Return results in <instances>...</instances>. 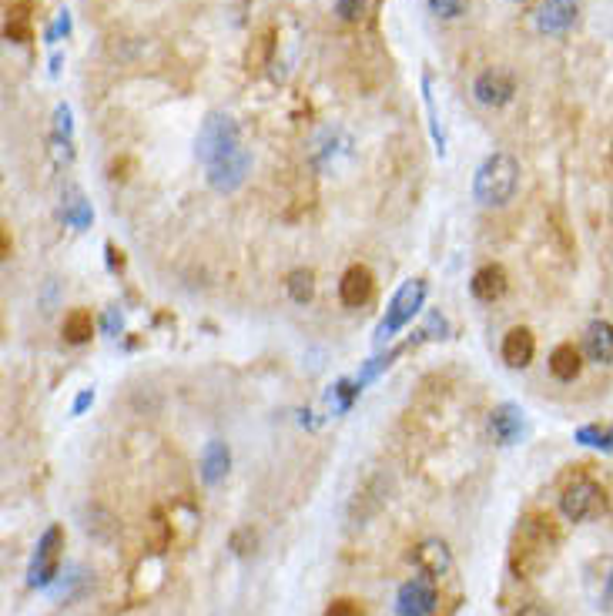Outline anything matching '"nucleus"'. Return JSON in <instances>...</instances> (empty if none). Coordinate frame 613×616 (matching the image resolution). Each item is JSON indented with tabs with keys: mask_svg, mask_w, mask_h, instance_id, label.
I'll list each match as a JSON object with an SVG mask.
<instances>
[{
	"mask_svg": "<svg viewBox=\"0 0 613 616\" xmlns=\"http://www.w3.org/2000/svg\"><path fill=\"white\" fill-rule=\"evenodd\" d=\"M557 550H560V533L553 526L550 516H523V523L516 526L513 533V550H510V566L516 576H540L547 566L557 560Z\"/></svg>",
	"mask_w": 613,
	"mask_h": 616,
	"instance_id": "obj_1",
	"label": "nucleus"
},
{
	"mask_svg": "<svg viewBox=\"0 0 613 616\" xmlns=\"http://www.w3.org/2000/svg\"><path fill=\"white\" fill-rule=\"evenodd\" d=\"M516 185H520V165H516V158L506 151H493L480 165V171H476L473 195L486 208H503L513 201Z\"/></svg>",
	"mask_w": 613,
	"mask_h": 616,
	"instance_id": "obj_2",
	"label": "nucleus"
},
{
	"mask_svg": "<svg viewBox=\"0 0 613 616\" xmlns=\"http://www.w3.org/2000/svg\"><path fill=\"white\" fill-rule=\"evenodd\" d=\"M610 499L607 489H603L597 479L590 476H577L563 486L560 493V513L570 519V523H593V519L607 516Z\"/></svg>",
	"mask_w": 613,
	"mask_h": 616,
	"instance_id": "obj_3",
	"label": "nucleus"
},
{
	"mask_svg": "<svg viewBox=\"0 0 613 616\" xmlns=\"http://www.w3.org/2000/svg\"><path fill=\"white\" fill-rule=\"evenodd\" d=\"M242 138H238V124L222 111H212L205 121H201V131L195 138V158L201 165H215L218 158H225L228 151H235Z\"/></svg>",
	"mask_w": 613,
	"mask_h": 616,
	"instance_id": "obj_4",
	"label": "nucleus"
},
{
	"mask_svg": "<svg viewBox=\"0 0 613 616\" xmlns=\"http://www.w3.org/2000/svg\"><path fill=\"white\" fill-rule=\"evenodd\" d=\"M61 556H64V529L61 526H47L41 543L31 556V566H27V583L34 590H44L57 580V570H61Z\"/></svg>",
	"mask_w": 613,
	"mask_h": 616,
	"instance_id": "obj_5",
	"label": "nucleus"
},
{
	"mask_svg": "<svg viewBox=\"0 0 613 616\" xmlns=\"http://www.w3.org/2000/svg\"><path fill=\"white\" fill-rule=\"evenodd\" d=\"M423 298H426V282L423 278H409V282L396 292V298H392L386 319L379 322L376 342H389L399 329H406V325L413 322V315L423 308Z\"/></svg>",
	"mask_w": 613,
	"mask_h": 616,
	"instance_id": "obj_6",
	"label": "nucleus"
},
{
	"mask_svg": "<svg viewBox=\"0 0 613 616\" xmlns=\"http://www.w3.org/2000/svg\"><path fill=\"white\" fill-rule=\"evenodd\" d=\"M583 590L600 613H613V553L593 556L583 566Z\"/></svg>",
	"mask_w": 613,
	"mask_h": 616,
	"instance_id": "obj_7",
	"label": "nucleus"
},
{
	"mask_svg": "<svg viewBox=\"0 0 613 616\" xmlns=\"http://www.w3.org/2000/svg\"><path fill=\"white\" fill-rule=\"evenodd\" d=\"M248 168H252V154L238 144L235 151H228L225 158H218L215 165H208V185H212L215 191H222V195H232V191L245 185Z\"/></svg>",
	"mask_w": 613,
	"mask_h": 616,
	"instance_id": "obj_8",
	"label": "nucleus"
},
{
	"mask_svg": "<svg viewBox=\"0 0 613 616\" xmlns=\"http://www.w3.org/2000/svg\"><path fill=\"white\" fill-rule=\"evenodd\" d=\"M436 610V583L433 576H413L399 586L396 593V613L399 616H433Z\"/></svg>",
	"mask_w": 613,
	"mask_h": 616,
	"instance_id": "obj_9",
	"label": "nucleus"
},
{
	"mask_svg": "<svg viewBox=\"0 0 613 616\" xmlns=\"http://www.w3.org/2000/svg\"><path fill=\"white\" fill-rule=\"evenodd\" d=\"M516 94V81L510 71H500V67H490L473 81V98L483 104V108H503L510 104Z\"/></svg>",
	"mask_w": 613,
	"mask_h": 616,
	"instance_id": "obj_10",
	"label": "nucleus"
},
{
	"mask_svg": "<svg viewBox=\"0 0 613 616\" xmlns=\"http://www.w3.org/2000/svg\"><path fill=\"white\" fill-rule=\"evenodd\" d=\"M573 21H577V0H543L533 17L540 34H563L570 31Z\"/></svg>",
	"mask_w": 613,
	"mask_h": 616,
	"instance_id": "obj_11",
	"label": "nucleus"
},
{
	"mask_svg": "<svg viewBox=\"0 0 613 616\" xmlns=\"http://www.w3.org/2000/svg\"><path fill=\"white\" fill-rule=\"evenodd\" d=\"M372 292H376V278H372V272L366 265H352L346 275H342L339 282V298L342 305L349 308H362L372 298Z\"/></svg>",
	"mask_w": 613,
	"mask_h": 616,
	"instance_id": "obj_12",
	"label": "nucleus"
},
{
	"mask_svg": "<svg viewBox=\"0 0 613 616\" xmlns=\"http://www.w3.org/2000/svg\"><path fill=\"white\" fill-rule=\"evenodd\" d=\"M503 362L510 365V369H526V365L533 362V355H536V339H533V332L526 329V325H516V329H510L503 335Z\"/></svg>",
	"mask_w": 613,
	"mask_h": 616,
	"instance_id": "obj_13",
	"label": "nucleus"
},
{
	"mask_svg": "<svg viewBox=\"0 0 613 616\" xmlns=\"http://www.w3.org/2000/svg\"><path fill=\"white\" fill-rule=\"evenodd\" d=\"M413 560H416L419 570H423L426 576H433V580H439V576H446L449 570H453V553H449V546L443 543V539H423V543L416 546Z\"/></svg>",
	"mask_w": 613,
	"mask_h": 616,
	"instance_id": "obj_14",
	"label": "nucleus"
},
{
	"mask_svg": "<svg viewBox=\"0 0 613 616\" xmlns=\"http://www.w3.org/2000/svg\"><path fill=\"white\" fill-rule=\"evenodd\" d=\"M583 355L597 365H610L613 362V325L610 322H590L587 332H583Z\"/></svg>",
	"mask_w": 613,
	"mask_h": 616,
	"instance_id": "obj_15",
	"label": "nucleus"
},
{
	"mask_svg": "<svg viewBox=\"0 0 613 616\" xmlns=\"http://www.w3.org/2000/svg\"><path fill=\"white\" fill-rule=\"evenodd\" d=\"M490 432L493 439L500 442V446H513V442H520L523 436V409L520 406H496L493 416H490Z\"/></svg>",
	"mask_w": 613,
	"mask_h": 616,
	"instance_id": "obj_16",
	"label": "nucleus"
},
{
	"mask_svg": "<svg viewBox=\"0 0 613 616\" xmlns=\"http://www.w3.org/2000/svg\"><path fill=\"white\" fill-rule=\"evenodd\" d=\"M469 288H473V295L480 298V302H496V298H503L506 295V272H503V265H483L480 272L473 275Z\"/></svg>",
	"mask_w": 613,
	"mask_h": 616,
	"instance_id": "obj_17",
	"label": "nucleus"
},
{
	"mask_svg": "<svg viewBox=\"0 0 613 616\" xmlns=\"http://www.w3.org/2000/svg\"><path fill=\"white\" fill-rule=\"evenodd\" d=\"M580 369H583V352H580L573 342H563V345H557V349L550 352V372H553V379L573 382V379L580 375Z\"/></svg>",
	"mask_w": 613,
	"mask_h": 616,
	"instance_id": "obj_18",
	"label": "nucleus"
},
{
	"mask_svg": "<svg viewBox=\"0 0 613 616\" xmlns=\"http://www.w3.org/2000/svg\"><path fill=\"white\" fill-rule=\"evenodd\" d=\"M228 466H232V452H228L225 442H208L205 452H201V476H205V483H222L228 476Z\"/></svg>",
	"mask_w": 613,
	"mask_h": 616,
	"instance_id": "obj_19",
	"label": "nucleus"
},
{
	"mask_svg": "<svg viewBox=\"0 0 613 616\" xmlns=\"http://www.w3.org/2000/svg\"><path fill=\"white\" fill-rule=\"evenodd\" d=\"M61 335H64V342H71V345L91 342V335H94V319H91L88 308H74V312L67 315L64 325H61Z\"/></svg>",
	"mask_w": 613,
	"mask_h": 616,
	"instance_id": "obj_20",
	"label": "nucleus"
},
{
	"mask_svg": "<svg viewBox=\"0 0 613 616\" xmlns=\"http://www.w3.org/2000/svg\"><path fill=\"white\" fill-rule=\"evenodd\" d=\"M577 442H580V446L600 449V452H613V426H600V422L580 426L577 429Z\"/></svg>",
	"mask_w": 613,
	"mask_h": 616,
	"instance_id": "obj_21",
	"label": "nucleus"
},
{
	"mask_svg": "<svg viewBox=\"0 0 613 616\" xmlns=\"http://www.w3.org/2000/svg\"><path fill=\"white\" fill-rule=\"evenodd\" d=\"M289 295H292V302H312V295H315V275L309 272V268H295V272L289 275Z\"/></svg>",
	"mask_w": 613,
	"mask_h": 616,
	"instance_id": "obj_22",
	"label": "nucleus"
},
{
	"mask_svg": "<svg viewBox=\"0 0 613 616\" xmlns=\"http://www.w3.org/2000/svg\"><path fill=\"white\" fill-rule=\"evenodd\" d=\"M429 11H433L436 17H443V21H456V17L466 14L469 0H426Z\"/></svg>",
	"mask_w": 613,
	"mask_h": 616,
	"instance_id": "obj_23",
	"label": "nucleus"
},
{
	"mask_svg": "<svg viewBox=\"0 0 613 616\" xmlns=\"http://www.w3.org/2000/svg\"><path fill=\"white\" fill-rule=\"evenodd\" d=\"M369 11V0H335V14L342 17V21H359L362 14Z\"/></svg>",
	"mask_w": 613,
	"mask_h": 616,
	"instance_id": "obj_24",
	"label": "nucleus"
},
{
	"mask_svg": "<svg viewBox=\"0 0 613 616\" xmlns=\"http://www.w3.org/2000/svg\"><path fill=\"white\" fill-rule=\"evenodd\" d=\"M64 218L71 221V225H78V228H84L91 221V211H88V205H84V201L74 195L71 201H67V208H64Z\"/></svg>",
	"mask_w": 613,
	"mask_h": 616,
	"instance_id": "obj_25",
	"label": "nucleus"
},
{
	"mask_svg": "<svg viewBox=\"0 0 613 616\" xmlns=\"http://www.w3.org/2000/svg\"><path fill=\"white\" fill-rule=\"evenodd\" d=\"M322 616H362V606L356 600H349V596H342V600H332L325 606Z\"/></svg>",
	"mask_w": 613,
	"mask_h": 616,
	"instance_id": "obj_26",
	"label": "nucleus"
},
{
	"mask_svg": "<svg viewBox=\"0 0 613 616\" xmlns=\"http://www.w3.org/2000/svg\"><path fill=\"white\" fill-rule=\"evenodd\" d=\"M7 37H11V41H17V44H27V41H31V27H27V21H21V17H17V21L7 24Z\"/></svg>",
	"mask_w": 613,
	"mask_h": 616,
	"instance_id": "obj_27",
	"label": "nucleus"
},
{
	"mask_svg": "<svg viewBox=\"0 0 613 616\" xmlns=\"http://www.w3.org/2000/svg\"><path fill=\"white\" fill-rule=\"evenodd\" d=\"M516 616H550V610L547 606H540V603H526Z\"/></svg>",
	"mask_w": 613,
	"mask_h": 616,
	"instance_id": "obj_28",
	"label": "nucleus"
},
{
	"mask_svg": "<svg viewBox=\"0 0 613 616\" xmlns=\"http://www.w3.org/2000/svg\"><path fill=\"white\" fill-rule=\"evenodd\" d=\"M91 402H94V392H91V389H88V392H81V396H78V402H74V416H78V412H84V409H88Z\"/></svg>",
	"mask_w": 613,
	"mask_h": 616,
	"instance_id": "obj_29",
	"label": "nucleus"
},
{
	"mask_svg": "<svg viewBox=\"0 0 613 616\" xmlns=\"http://www.w3.org/2000/svg\"><path fill=\"white\" fill-rule=\"evenodd\" d=\"M104 329H108V332L114 335V329H121V315L108 312V319H104Z\"/></svg>",
	"mask_w": 613,
	"mask_h": 616,
	"instance_id": "obj_30",
	"label": "nucleus"
},
{
	"mask_svg": "<svg viewBox=\"0 0 613 616\" xmlns=\"http://www.w3.org/2000/svg\"><path fill=\"white\" fill-rule=\"evenodd\" d=\"M610 161H613V148H610Z\"/></svg>",
	"mask_w": 613,
	"mask_h": 616,
	"instance_id": "obj_31",
	"label": "nucleus"
},
{
	"mask_svg": "<svg viewBox=\"0 0 613 616\" xmlns=\"http://www.w3.org/2000/svg\"><path fill=\"white\" fill-rule=\"evenodd\" d=\"M513 4H520V0H513Z\"/></svg>",
	"mask_w": 613,
	"mask_h": 616,
	"instance_id": "obj_32",
	"label": "nucleus"
}]
</instances>
